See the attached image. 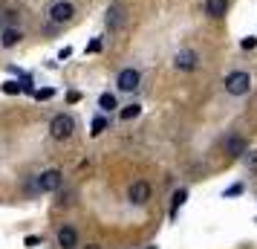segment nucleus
<instances>
[{
  "label": "nucleus",
  "instance_id": "nucleus-1",
  "mask_svg": "<svg viewBox=\"0 0 257 249\" xmlns=\"http://www.w3.org/2000/svg\"><path fill=\"white\" fill-rule=\"evenodd\" d=\"M72 131H75V119L70 116V113H58V116H52V122H49V136L52 139H58V142H64V139H70Z\"/></svg>",
  "mask_w": 257,
  "mask_h": 249
},
{
  "label": "nucleus",
  "instance_id": "nucleus-2",
  "mask_svg": "<svg viewBox=\"0 0 257 249\" xmlns=\"http://www.w3.org/2000/svg\"><path fill=\"white\" fill-rule=\"evenodd\" d=\"M61 183H64V174H61L58 168H49V171H41L35 180V189L44 191V194H49V191H58Z\"/></svg>",
  "mask_w": 257,
  "mask_h": 249
},
{
  "label": "nucleus",
  "instance_id": "nucleus-3",
  "mask_svg": "<svg viewBox=\"0 0 257 249\" xmlns=\"http://www.w3.org/2000/svg\"><path fill=\"white\" fill-rule=\"evenodd\" d=\"M72 15H75V6H72L70 0H58V3H52V6H49V21H52L55 26L70 24Z\"/></svg>",
  "mask_w": 257,
  "mask_h": 249
},
{
  "label": "nucleus",
  "instance_id": "nucleus-4",
  "mask_svg": "<svg viewBox=\"0 0 257 249\" xmlns=\"http://www.w3.org/2000/svg\"><path fill=\"white\" fill-rule=\"evenodd\" d=\"M248 87H251V78H248V72H231V75L225 78V90H228L231 96L248 93Z\"/></svg>",
  "mask_w": 257,
  "mask_h": 249
},
{
  "label": "nucleus",
  "instance_id": "nucleus-5",
  "mask_svg": "<svg viewBox=\"0 0 257 249\" xmlns=\"http://www.w3.org/2000/svg\"><path fill=\"white\" fill-rule=\"evenodd\" d=\"M127 197H130V203H133V206H145V203L151 200V186H148L145 180H136V183H130Z\"/></svg>",
  "mask_w": 257,
  "mask_h": 249
},
{
  "label": "nucleus",
  "instance_id": "nucleus-6",
  "mask_svg": "<svg viewBox=\"0 0 257 249\" xmlns=\"http://www.w3.org/2000/svg\"><path fill=\"white\" fill-rule=\"evenodd\" d=\"M139 81H142V75H139V70H133V67H127V70H121L118 72V90H124V93H133L136 87H139Z\"/></svg>",
  "mask_w": 257,
  "mask_h": 249
},
{
  "label": "nucleus",
  "instance_id": "nucleus-7",
  "mask_svg": "<svg viewBox=\"0 0 257 249\" xmlns=\"http://www.w3.org/2000/svg\"><path fill=\"white\" fill-rule=\"evenodd\" d=\"M58 246L61 249H75L78 246V232L72 226H61L58 229Z\"/></svg>",
  "mask_w": 257,
  "mask_h": 249
},
{
  "label": "nucleus",
  "instance_id": "nucleus-8",
  "mask_svg": "<svg viewBox=\"0 0 257 249\" xmlns=\"http://www.w3.org/2000/svg\"><path fill=\"white\" fill-rule=\"evenodd\" d=\"M121 21H124V9H121L118 3H113V6L107 9V26L116 29V26H121Z\"/></svg>",
  "mask_w": 257,
  "mask_h": 249
},
{
  "label": "nucleus",
  "instance_id": "nucleus-9",
  "mask_svg": "<svg viewBox=\"0 0 257 249\" xmlns=\"http://www.w3.org/2000/svg\"><path fill=\"white\" fill-rule=\"evenodd\" d=\"M225 9H228V0H205V12L211 18H222Z\"/></svg>",
  "mask_w": 257,
  "mask_h": 249
},
{
  "label": "nucleus",
  "instance_id": "nucleus-10",
  "mask_svg": "<svg viewBox=\"0 0 257 249\" xmlns=\"http://www.w3.org/2000/svg\"><path fill=\"white\" fill-rule=\"evenodd\" d=\"M176 67H179V70H194V67H197V55H194L191 49L179 52V55H176Z\"/></svg>",
  "mask_w": 257,
  "mask_h": 249
},
{
  "label": "nucleus",
  "instance_id": "nucleus-11",
  "mask_svg": "<svg viewBox=\"0 0 257 249\" xmlns=\"http://www.w3.org/2000/svg\"><path fill=\"white\" fill-rule=\"evenodd\" d=\"M18 41H21V32H18V29H3V35H0V44H3L6 49L15 47Z\"/></svg>",
  "mask_w": 257,
  "mask_h": 249
},
{
  "label": "nucleus",
  "instance_id": "nucleus-12",
  "mask_svg": "<svg viewBox=\"0 0 257 249\" xmlns=\"http://www.w3.org/2000/svg\"><path fill=\"white\" fill-rule=\"evenodd\" d=\"M225 148H228V154H231V156H240L245 151V142L240 139V136H231V139L225 142Z\"/></svg>",
  "mask_w": 257,
  "mask_h": 249
},
{
  "label": "nucleus",
  "instance_id": "nucleus-13",
  "mask_svg": "<svg viewBox=\"0 0 257 249\" xmlns=\"http://www.w3.org/2000/svg\"><path fill=\"white\" fill-rule=\"evenodd\" d=\"M98 107H101V110H116V96L113 93H101V99H98Z\"/></svg>",
  "mask_w": 257,
  "mask_h": 249
},
{
  "label": "nucleus",
  "instance_id": "nucleus-14",
  "mask_svg": "<svg viewBox=\"0 0 257 249\" xmlns=\"http://www.w3.org/2000/svg\"><path fill=\"white\" fill-rule=\"evenodd\" d=\"M139 113H142V107H139V105H127L124 110H121V119H124V122H130V119H136Z\"/></svg>",
  "mask_w": 257,
  "mask_h": 249
},
{
  "label": "nucleus",
  "instance_id": "nucleus-15",
  "mask_svg": "<svg viewBox=\"0 0 257 249\" xmlns=\"http://www.w3.org/2000/svg\"><path fill=\"white\" fill-rule=\"evenodd\" d=\"M185 200H188V191H185V189L176 191V194H174V209H171V214H176V209H179V206H182Z\"/></svg>",
  "mask_w": 257,
  "mask_h": 249
},
{
  "label": "nucleus",
  "instance_id": "nucleus-16",
  "mask_svg": "<svg viewBox=\"0 0 257 249\" xmlns=\"http://www.w3.org/2000/svg\"><path fill=\"white\" fill-rule=\"evenodd\" d=\"M104 128H107V122H104L101 116H98V119H93V136H98V133L104 131Z\"/></svg>",
  "mask_w": 257,
  "mask_h": 249
},
{
  "label": "nucleus",
  "instance_id": "nucleus-17",
  "mask_svg": "<svg viewBox=\"0 0 257 249\" xmlns=\"http://www.w3.org/2000/svg\"><path fill=\"white\" fill-rule=\"evenodd\" d=\"M3 93H9V96L21 93V84H18V81H6V84H3Z\"/></svg>",
  "mask_w": 257,
  "mask_h": 249
},
{
  "label": "nucleus",
  "instance_id": "nucleus-18",
  "mask_svg": "<svg viewBox=\"0 0 257 249\" xmlns=\"http://www.w3.org/2000/svg\"><path fill=\"white\" fill-rule=\"evenodd\" d=\"M245 165H248V171H257V151L245 156Z\"/></svg>",
  "mask_w": 257,
  "mask_h": 249
},
{
  "label": "nucleus",
  "instance_id": "nucleus-19",
  "mask_svg": "<svg viewBox=\"0 0 257 249\" xmlns=\"http://www.w3.org/2000/svg\"><path fill=\"white\" fill-rule=\"evenodd\" d=\"M243 49H254L257 47V38H243V44H240Z\"/></svg>",
  "mask_w": 257,
  "mask_h": 249
},
{
  "label": "nucleus",
  "instance_id": "nucleus-20",
  "mask_svg": "<svg viewBox=\"0 0 257 249\" xmlns=\"http://www.w3.org/2000/svg\"><path fill=\"white\" fill-rule=\"evenodd\" d=\"M98 49H101V41H93V44L87 47V52H98Z\"/></svg>",
  "mask_w": 257,
  "mask_h": 249
},
{
  "label": "nucleus",
  "instance_id": "nucleus-21",
  "mask_svg": "<svg viewBox=\"0 0 257 249\" xmlns=\"http://www.w3.org/2000/svg\"><path fill=\"white\" fill-rule=\"evenodd\" d=\"M35 96H38V99H49V96H52V90H38Z\"/></svg>",
  "mask_w": 257,
  "mask_h": 249
},
{
  "label": "nucleus",
  "instance_id": "nucleus-22",
  "mask_svg": "<svg viewBox=\"0 0 257 249\" xmlns=\"http://www.w3.org/2000/svg\"><path fill=\"white\" fill-rule=\"evenodd\" d=\"M93 249H98V246H93Z\"/></svg>",
  "mask_w": 257,
  "mask_h": 249
}]
</instances>
